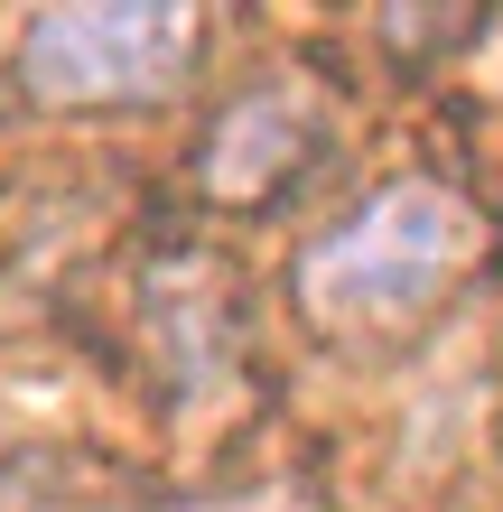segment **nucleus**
Masks as SVG:
<instances>
[{"instance_id": "f257e3e1", "label": "nucleus", "mask_w": 503, "mask_h": 512, "mask_svg": "<svg viewBox=\"0 0 503 512\" xmlns=\"http://www.w3.org/2000/svg\"><path fill=\"white\" fill-rule=\"evenodd\" d=\"M485 252V215L438 177H401V187L364 196L336 233H317L289 270V298L317 336H392V326L429 317L438 298L466 280Z\"/></svg>"}, {"instance_id": "7ed1b4c3", "label": "nucleus", "mask_w": 503, "mask_h": 512, "mask_svg": "<svg viewBox=\"0 0 503 512\" xmlns=\"http://www.w3.org/2000/svg\"><path fill=\"white\" fill-rule=\"evenodd\" d=\"M317 159V122L299 94H243L196 140V187L215 205H271L289 177Z\"/></svg>"}, {"instance_id": "f03ea898", "label": "nucleus", "mask_w": 503, "mask_h": 512, "mask_svg": "<svg viewBox=\"0 0 503 512\" xmlns=\"http://www.w3.org/2000/svg\"><path fill=\"white\" fill-rule=\"evenodd\" d=\"M205 19L177 0H103V10H47L19 28V84L56 112H131L159 103L196 66Z\"/></svg>"}]
</instances>
